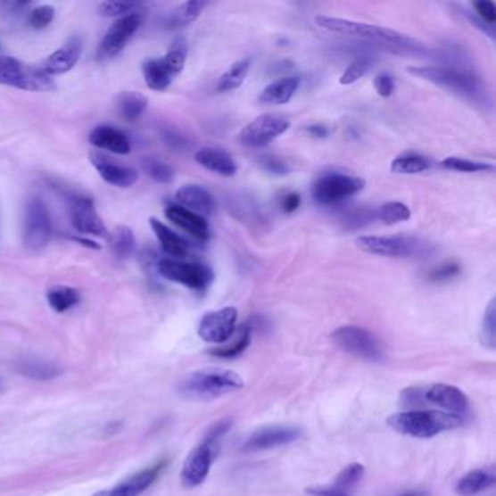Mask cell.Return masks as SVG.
Masks as SVG:
<instances>
[{"instance_id": "obj_1", "label": "cell", "mask_w": 496, "mask_h": 496, "mask_svg": "<svg viewBox=\"0 0 496 496\" xmlns=\"http://www.w3.org/2000/svg\"><path fill=\"white\" fill-rule=\"evenodd\" d=\"M318 27L341 34V36L357 37L360 40L368 41V43L382 44L390 50H399V52H417L421 47H417V43L410 37L401 34V32L390 29V28L378 27V25L364 24L359 21L343 20V18H332V16H316Z\"/></svg>"}, {"instance_id": "obj_2", "label": "cell", "mask_w": 496, "mask_h": 496, "mask_svg": "<svg viewBox=\"0 0 496 496\" xmlns=\"http://www.w3.org/2000/svg\"><path fill=\"white\" fill-rule=\"evenodd\" d=\"M465 419L460 415L440 410L410 409L387 417V426L396 433L414 438H433L438 434L460 428Z\"/></svg>"}, {"instance_id": "obj_3", "label": "cell", "mask_w": 496, "mask_h": 496, "mask_svg": "<svg viewBox=\"0 0 496 496\" xmlns=\"http://www.w3.org/2000/svg\"><path fill=\"white\" fill-rule=\"evenodd\" d=\"M409 75L417 79L426 80L442 87L445 91L459 95L469 101H482L484 89L481 78L467 69L450 68V66H409L406 69Z\"/></svg>"}, {"instance_id": "obj_4", "label": "cell", "mask_w": 496, "mask_h": 496, "mask_svg": "<svg viewBox=\"0 0 496 496\" xmlns=\"http://www.w3.org/2000/svg\"><path fill=\"white\" fill-rule=\"evenodd\" d=\"M399 402L405 408L435 406L449 414L463 415L469 409V399L459 387L444 383H433L422 386H410L402 390Z\"/></svg>"}, {"instance_id": "obj_5", "label": "cell", "mask_w": 496, "mask_h": 496, "mask_svg": "<svg viewBox=\"0 0 496 496\" xmlns=\"http://www.w3.org/2000/svg\"><path fill=\"white\" fill-rule=\"evenodd\" d=\"M242 376L230 370H203L182 380L179 393L188 401H213L244 389Z\"/></svg>"}, {"instance_id": "obj_6", "label": "cell", "mask_w": 496, "mask_h": 496, "mask_svg": "<svg viewBox=\"0 0 496 496\" xmlns=\"http://www.w3.org/2000/svg\"><path fill=\"white\" fill-rule=\"evenodd\" d=\"M355 246L362 252L384 258H426L434 252L433 244L414 236H360Z\"/></svg>"}, {"instance_id": "obj_7", "label": "cell", "mask_w": 496, "mask_h": 496, "mask_svg": "<svg viewBox=\"0 0 496 496\" xmlns=\"http://www.w3.org/2000/svg\"><path fill=\"white\" fill-rule=\"evenodd\" d=\"M0 85L31 92H50L55 89L52 76L45 75L40 68L13 57H0Z\"/></svg>"}, {"instance_id": "obj_8", "label": "cell", "mask_w": 496, "mask_h": 496, "mask_svg": "<svg viewBox=\"0 0 496 496\" xmlns=\"http://www.w3.org/2000/svg\"><path fill=\"white\" fill-rule=\"evenodd\" d=\"M366 186V181L354 175L343 174L338 170L325 172L313 184V198L320 205H334L347 198L354 197Z\"/></svg>"}, {"instance_id": "obj_9", "label": "cell", "mask_w": 496, "mask_h": 496, "mask_svg": "<svg viewBox=\"0 0 496 496\" xmlns=\"http://www.w3.org/2000/svg\"><path fill=\"white\" fill-rule=\"evenodd\" d=\"M331 338L336 347L366 361L380 362L384 357L378 339L364 327L354 325L341 327L332 332Z\"/></svg>"}, {"instance_id": "obj_10", "label": "cell", "mask_w": 496, "mask_h": 496, "mask_svg": "<svg viewBox=\"0 0 496 496\" xmlns=\"http://www.w3.org/2000/svg\"><path fill=\"white\" fill-rule=\"evenodd\" d=\"M158 272L165 280L181 284L194 292H205L214 280L213 269L200 262L161 260L158 262Z\"/></svg>"}, {"instance_id": "obj_11", "label": "cell", "mask_w": 496, "mask_h": 496, "mask_svg": "<svg viewBox=\"0 0 496 496\" xmlns=\"http://www.w3.org/2000/svg\"><path fill=\"white\" fill-rule=\"evenodd\" d=\"M52 217L40 197H31L25 205L24 244L29 251L45 248L52 237Z\"/></svg>"}, {"instance_id": "obj_12", "label": "cell", "mask_w": 496, "mask_h": 496, "mask_svg": "<svg viewBox=\"0 0 496 496\" xmlns=\"http://www.w3.org/2000/svg\"><path fill=\"white\" fill-rule=\"evenodd\" d=\"M220 440L205 437L202 444L186 457L181 472V481L186 488H197L209 476L214 459L219 456Z\"/></svg>"}, {"instance_id": "obj_13", "label": "cell", "mask_w": 496, "mask_h": 496, "mask_svg": "<svg viewBox=\"0 0 496 496\" xmlns=\"http://www.w3.org/2000/svg\"><path fill=\"white\" fill-rule=\"evenodd\" d=\"M290 126H292V122L281 115H260L244 127L239 136V140L244 146L260 149V147L269 146L276 138L283 136Z\"/></svg>"}, {"instance_id": "obj_14", "label": "cell", "mask_w": 496, "mask_h": 496, "mask_svg": "<svg viewBox=\"0 0 496 496\" xmlns=\"http://www.w3.org/2000/svg\"><path fill=\"white\" fill-rule=\"evenodd\" d=\"M236 308L228 306L220 310L209 311L198 325V335L204 343H225L236 332Z\"/></svg>"}, {"instance_id": "obj_15", "label": "cell", "mask_w": 496, "mask_h": 496, "mask_svg": "<svg viewBox=\"0 0 496 496\" xmlns=\"http://www.w3.org/2000/svg\"><path fill=\"white\" fill-rule=\"evenodd\" d=\"M140 25H142V16L138 13H130L115 21L99 44L98 59L110 60L119 55L126 47V44L131 40V37L137 32Z\"/></svg>"}, {"instance_id": "obj_16", "label": "cell", "mask_w": 496, "mask_h": 496, "mask_svg": "<svg viewBox=\"0 0 496 496\" xmlns=\"http://www.w3.org/2000/svg\"><path fill=\"white\" fill-rule=\"evenodd\" d=\"M300 435H302V431L297 426H265V428L255 431L252 435H249L248 440L242 445V451L255 453V451H262V450L276 449V447L287 445L299 440Z\"/></svg>"}, {"instance_id": "obj_17", "label": "cell", "mask_w": 496, "mask_h": 496, "mask_svg": "<svg viewBox=\"0 0 496 496\" xmlns=\"http://www.w3.org/2000/svg\"><path fill=\"white\" fill-rule=\"evenodd\" d=\"M70 216L73 227L82 235H94V236L99 237L108 236L107 228L103 226L101 217L96 213L91 198H73L71 200Z\"/></svg>"}, {"instance_id": "obj_18", "label": "cell", "mask_w": 496, "mask_h": 496, "mask_svg": "<svg viewBox=\"0 0 496 496\" xmlns=\"http://www.w3.org/2000/svg\"><path fill=\"white\" fill-rule=\"evenodd\" d=\"M165 467L166 461H159L156 465L150 466L147 469L136 473L135 476H131L130 479H127V481L122 482V484H117L115 488L108 489V491H103V492L96 493V495L94 496L142 495L143 492H146L147 489L156 482V479L161 476V473L163 472Z\"/></svg>"}, {"instance_id": "obj_19", "label": "cell", "mask_w": 496, "mask_h": 496, "mask_svg": "<svg viewBox=\"0 0 496 496\" xmlns=\"http://www.w3.org/2000/svg\"><path fill=\"white\" fill-rule=\"evenodd\" d=\"M166 219L172 221L178 227H181L184 232L188 233L194 239L200 242H207L211 237V228L209 221L204 217L184 209L181 205H169L165 210Z\"/></svg>"}, {"instance_id": "obj_20", "label": "cell", "mask_w": 496, "mask_h": 496, "mask_svg": "<svg viewBox=\"0 0 496 496\" xmlns=\"http://www.w3.org/2000/svg\"><path fill=\"white\" fill-rule=\"evenodd\" d=\"M82 53V41L79 37H73L63 47L53 53L48 59L44 60L41 70L48 76L64 75L75 68Z\"/></svg>"}, {"instance_id": "obj_21", "label": "cell", "mask_w": 496, "mask_h": 496, "mask_svg": "<svg viewBox=\"0 0 496 496\" xmlns=\"http://www.w3.org/2000/svg\"><path fill=\"white\" fill-rule=\"evenodd\" d=\"M92 165L96 168L103 181L119 188H130L138 181V172L128 166L117 165L103 154H91Z\"/></svg>"}, {"instance_id": "obj_22", "label": "cell", "mask_w": 496, "mask_h": 496, "mask_svg": "<svg viewBox=\"0 0 496 496\" xmlns=\"http://www.w3.org/2000/svg\"><path fill=\"white\" fill-rule=\"evenodd\" d=\"M175 198L179 203L178 205H181L184 209L204 217V219L211 216L216 210V202H214L213 195L207 189L195 186V184L181 186L178 189Z\"/></svg>"}, {"instance_id": "obj_23", "label": "cell", "mask_w": 496, "mask_h": 496, "mask_svg": "<svg viewBox=\"0 0 496 496\" xmlns=\"http://www.w3.org/2000/svg\"><path fill=\"white\" fill-rule=\"evenodd\" d=\"M195 161L198 165L220 177H235L237 172L235 159L226 150L219 147H203L195 153Z\"/></svg>"}, {"instance_id": "obj_24", "label": "cell", "mask_w": 496, "mask_h": 496, "mask_svg": "<svg viewBox=\"0 0 496 496\" xmlns=\"http://www.w3.org/2000/svg\"><path fill=\"white\" fill-rule=\"evenodd\" d=\"M89 142L98 149L107 150L117 154H128L131 152L130 138L119 128L111 126L95 127L89 136Z\"/></svg>"}, {"instance_id": "obj_25", "label": "cell", "mask_w": 496, "mask_h": 496, "mask_svg": "<svg viewBox=\"0 0 496 496\" xmlns=\"http://www.w3.org/2000/svg\"><path fill=\"white\" fill-rule=\"evenodd\" d=\"M150 226L153 228L154 235L158 237L161 249L169 256H174L177 260L186 258L191 252V244L186 237L178 235L172 228L163 225L158 219H150Z\"/></svg>"}, {"instance_id": "obj_26", "label": "cell", "mask_w": 496, "mask_h": 496, "mask_svg": "<svg viewBox=\"0 0 496 496\" xmlns=\"http://www.w3.org/2000/svg\"><path fill=\"white\" fill-rule=\"evenodd\" d=\"M143 75L149 89L156 92H163L170 87L172 80L177 78L165 57L159 59H150L143 64Z\"/></svg>"}, {"instance_id": "obj_27", "label": "cell", "mask_w": 496, "mask_h": 496, "mask_svg": "<svg viewBox=\"0 0 496 496\" xmlns=\"http://www.w3.org/2000/svg\"><path fill=\"white\" fill-rule=\"evenodd\" d=\"M299 85L300 80L294 76L276 80L260 92L258 101L264 105H283V103H290L295 91L299 89Z\"/></svg>"}, {"instance_id": "obj_28", "label": "cell", "mask_w": 496, "mask_h": 496, "mask_svg": "<svg viewBox=\"0 0 496 496\" xmlns=\"http://www.w3.org/2000/svg\"><path fill=\"white\" fill-rule=\"evenodd\" d=\"M496 476L493 469H476L461 477L456 486V492L461 496H473L492 488Z\"/></svg>"}, {"instance_id": "obj_29", "label": "cell", "mask_w": 496, "mask_h": 496, "mask_svg": "<svg viewBox=\"0 0 496 496\" xmlns=\"http://www.w3.org/2000/svg\"><path fill=\"white\" fill-rule=\"evenodd\" d=\"M251 68H252V60L251 59H242L236 62V63H233L220 76V79L217 80L216 91L220 92V94L235 91L248 78Z\"/></svg>"}, {"instance_id": "obj_30", "label": "cell", "mask_w": 496, "mask_h": 496, "mask_svg": "<svg viewBox=\"0 0 496 496\" xmlns=\"http://www.w3.org/2000/svg\"><path fill=\"white\" fill-rule=\"evenodd\" d=\"M429 168V161L424 158L422 154L415 153V152H406V153L399 154L392 161L390 169L394 174L401 175H417L426 172Z\"/></svg>"}, {"instance_id": "obj_31", "label": "cell", "mask_w": 496, "mask_h": 496, "mask_svg": "<svg viewBox=\"0 0 496 496\" xmlns=\"http://www.w3.org/2000/svg\"><path fill=\"white\" fill-rule=\"evenodd\" d=\"M111 251L119 260H127L135 253L136 237L133 230L127 226L115 227L114 232L110 236Z\"/></svg>"}, {"instance_id": "obj_32", "label": "cell", "mask_w": 496, "mask_h": 496, "mask_svg": "<svg viewBox=\"0 0 496 496\" xmlns=\"http://www.w3.org/2000/svg\"><path fill=\"white\" fill-rule=\"evenodd\" d=\"M149 101L146 96L138 92H122L119 98V108L122 117L127 121H136L147 110Z\"/></svg>"}, {"instance_id": "obj_33", "label": "cell", "mask_w": 496, "mask_h": 496, "mask_svg": "<svg viewBox=\"0 0 496 496\" xmlns=\"http://www.w3.org/2000/svg\"><path fill=\"white\" fill-rule=\"evenodd\" d=\"M80 295L75 288L59 285L48 290L47 302L55 313H64L79 303Z\"/></svg>"}, {"instance_id": "obj_34", "label": "cell", "mask_w": 496, "mask_h": 496, "mask_svg": "<svg viewBox=\"0 0 496 496\" xmlns=\"http://www.w3.org/2000/svg\"><path fill=\"white\" fill-rule=\"evenodd\" d=\"M252 327L249 323H244L241 329H239V334H237V338L235 339V343L228 347L213 348L210 350L209 352L217 359H235V357H239V355L244 354V350L251 345V341H252Z\"/></svg>"}, {"instance_id": "obj_35", "label": "cell", "mask_w": 496, "mask_h": 496, "mask_svg": "<svg viewBox=\"0 0 496 496\" xmlns=\"http://www.w3.org/2000/svg\"><path fill=\"white\" fill-rule=\"evenodd\" d=\"M16 370L21 375L34 380H52L59 376L60 370L50 362L40 361V360H24L16 364Z\"/></svg>"}, {"instance_id": "obj_36", "label": "cell", "mask_w": 496, "mask_h": 496, "mask_svg": "<svg viewBox=\"0 0 496 496\" xmlns=\"http://www.w3.org/2000/svg\"><path fill=\"white\" fill-rule=\"evenodd\" d=\"M442 168L454 172H463V174H479V172H493L495 166L486 161H469L463 158H445L442 161Z\"/></svg>"}, {"instance_id": "obj_37", "label": "cell", "mask_w": 496, "mask_h": 496, "mask_svg": "<svg viewBox=\"0 0 496 496\" xmlns=\"http://www.w3.org/2000/svg\"><path fill=\"white\" fill-rule=\"evenodd\" d=\"M377 217L384 225H398L410 219V210L401 202H389L378 209Z\"/></svg>"}, {"instance_id": "obj_38", "label": "cell", "mask_w": 496, "mask_h": 496, "mask_svg": "<svg viewBox=\"0 0 496 496\" xmlns=\"http://www.w3.org/2000/svg\"><path fill=\"white\" fill-rule=\"evenodd\" d=\"M481 343L484 347L493 350L496 347V302L491 300L484 310L481 327Z\"/></svg>"}, {"instance_id": "obj_39", "label": "cell", "mask_w": 496, "mask_h": 496, "mask_svg": "<svg viewBox=\"0 0 496 496\" xmlns=\"http://www.w3.org/2000/svg\"><path fill=\"white\" fill-rule=\"evenodd\" d=\"M364 472H366L364 466L360 465V463H351L345 469L341 470L332 488L347 492V491L354 488L355 484L361 481Z\"/></svg>"}, {"instance_id": "obj_40", "label": "cell", "mask_w": 496, "mask_h": 496, "mask_svg": "<svg viewBox=\"0 0 496 496\" xmlns=\"http://www.w3.org/2000/svg\"><path fill=\"white\" fill-rule=\"evenodd\" d=\"M143 169L152 179L161 184H169L174 179V169L165 161L159 159L147 158L143 161Z\"/></svg>"}, {"instance_id": "obj_41", "label": "cell", "mask_w": 496, "mask_h": 496, "mask_svg": "<svg viewBox=\"0 0 496 496\" xmlns=\"http://www.w3.org/2000/svg\"><path fill=\"white\" fill-rule=\"evenodd\" d=\"M371 64H373L371 57H359V59H355L354 62L345 69L343 76H341V79H339V83H341V85H352V83L359 82L360 79H362V78L368 73V70L371 69Z\"/></svg>"}, {"instance_id": "obj_42", "label": "cell", "mask_w": 496, "mask_h": 496, "mask_svg": "<svg viewBox=\"0 0 496 496\" xmlns=\"http://www.w3.org/2000/svg\"><path fill=\"white\" fill-rule=\"evenodd\" d=\"M205 8V2H198V0H191L186 4H182L181 8L178 9L172 18V25L181 27V25H188L194 21L197 20L198 16L202 15L203 9Z\"/></svg>"}, {"instance_id": "obj_43", "label": "cell", "mask_w": 496, "mask_h": 496, "mask_svg": "<svg viewBox=\"0 0 496 496\" xmlns=\"http://www.w3.org/2000/svg\"><path fill=\"white\" fill-rule=\"evenodd\" d=\"M138 4L135 2H103L99 4V13L108 18H124V16L130 15Z\"/></svg>"}, {"instance_id": "obj_44", "label": "cell", "mask_w": 496, "mask_h": 496, "mask_svg": "<svg viewBox=\"0 0 496 496\" xmlns=\"http://www.w3.org/2000/svg\"><path fill=\"white\" fill-rule=\"evenodd\" d=\"M53 20H54V8L48 6V4L37 6L36 9H32L29 16H28V22L36 29H43V28L48 27L52 24Z\"/></svg>"}, {"instance_id": "obj_45", "label": "cell", "mask_w": 496, "mask_h": 496, "mask_svg": "<svg viewBox=\"0 0 496 496\" xmlns=\"http://www.w3.org/2000/svg\"><path fill=\"white\" fill-rule=\"evenodd\" d=\"M460 272L461 267L457 262H445L429 272L428 278L433 283H444V281L453 280Z\"/></svg>"}, {"instance_id": "obj_46", "label": "cell", "mask_w": 496, "mask_h": 496, "mask_svg": "<svg viewBox=\"0 0 496 496\" xmlns=\"http://www.w3.org/2000/svg\"><path fill=\"white\" fill-rule=\"evenodd\" d=\"M473 9L476 11L477 15H479V20L484 24L491 25L492 27L496 21V8L492 2H488V0H479V2H473Z\"/></svg>"}, {"instance_id": "obj_47", "label": "cell", "mask_w": 496, "mask_h": 496, "mask_svg": "<svg viewBox=\"0 0 496 496\" xmlns=\"http://www.w3.org/2000/svg\"><path fill=\"white\" fill-rule=\"evenodd\" d=\"M375 89L382 98H390L396 91V83L389 73H380L375 78Z\"/></svg>"}, {"instance_id": "obj_48", "label": "cell", "mask_w": 496, "mask_h": 496, "mask_svg": "<svg viewBox=\"0 0 496 496\" xmlns=\"http://www.w3.org/2000/svg\"><path fill=\"white\" fill-rule=\"evenodd\" d=\"M260 165L265 170H269V174L274 175H287L290 172V168H288V163L281 161L280 158H274V156H264L260 159Z\"/></svg>"}, {"instance_id": "obj_49", "label": "cell", "mask_w": 496, "mask_h": 496, "mask_svg": "<svg viewBox=\"0 0 496 496\" xmlns=\"http://www.w3.org/2000/svg\"><path fill=\"white\" fill-rule=\"evenodd\" d=\"M375 219L373 211H367V210H354L345 217V225H350L351 228H359L361 226H366Z\"/></svg>"}, {"instance_id": "obj_50", "label": "cell", "mask_w": 496, "mask_h": 496, "mask_svg": "<svg viewBox=\"0 0 496 496\" xmlns=\"http://www.w3.org/2000/svg\"><path fill=\"white\" fill-rule=\"evenodd\" d=\"M300 205H302V197L297 193L287 194L281 200V210L284 213H294L295 210H299Z\"/></svg>"}, {"instance_id": "obj_51", "label": "cell", "mask_w": 496, "mask_h": 496, "mask_svg": "<svg viewBox=\"0 0 496 496\" xmlns=\"http://www.w3.org/2000/svg\"><path fill=\"white\" fill-rule=\"evenodd\" d=\"M165 142L169 145L170 147H174L177 150H184L186 147H188V140H186L184 136L178 135V133H168L165 136Z\"/></svg>"}, {"instance_id": "obj_52", "label": "cell", "mask_w": 496, "mask_h": 496, "mask_svg": "<svg viewBox=\"0 0 496 496\" xmlns=\"http://www.w3.org/2000/svg\"><path fill=\"white\" fill-rule=\"evenodd\" d=\"M306 131H308L311 137L315 138H327V136H329V130H327V127L320 126V124L309 126L308 128H306Z\"/></svg>"}, {"instance_id": "obj_53", "label": "cell", "mask_w": 496, "mask_h": 496, "mask_svg": "<svg viewBox=\"0 0 496 496\" xmlns=\"http://www.w3.org/2000/svg\"><path fill=\"white\" fill-rule=\"evenodd\" d=\"M75 241L79 242V244H82L83 246H87V248L99 249L98 244H95V242L87 241V239H82V237H76Z\"/></svg>"}, {"instance_id": "obj_54", "label": "cell", "mask_w": 496, "mask_h": 496, "mask_svg": "<svg viewBox=\"0 0 496 496\" xmlns=\"http://www.w3.org/2000/svg\"><path fill=\"white\" fill-rule=\"evenodd\" d=\"M402 496H426V493H422V492H408L405 493V495Z\"/></svg>"}, {"instance_id": "obj_55", "label": "cell", "mask_w": 496, "mask_h": 496, "mask_svg": "<svg viewBox=\"0 0 496 496\" xmlns=\"http://www.w3.org/2000/svg\"><path fill=\"white\" fill-rule=\"evenodd\" d=\"M4 380H2V378H0V393H2V392H4Z\"/></svg>"}]
</instances>
